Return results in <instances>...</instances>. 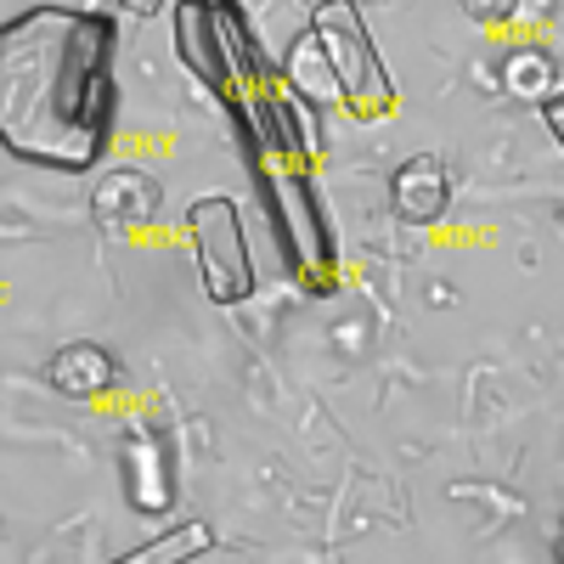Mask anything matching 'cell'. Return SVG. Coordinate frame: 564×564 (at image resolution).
<instances>
[{"label":"cell","instance_id":"8fae6325","mask_svg":"<svg viewBox=\"0 0 564 564\" xmlns=\"http://www.w3.org/2000/svg\"><path fill=\"white\" fill-rule=\"evenodd\" d=\"M502 90L508 97H536V102H547L553 97V57L542 52V45H520V52H508V63H502Z\"/></svg>","mask_w":564,"mask_h":564},{"label":"cell","instance_id":"7c38bea8","mask_svg":"<svg viewBox=\"0 0 564 564\" xmlns=\"http://www.w3.org/2000/svg\"><path fill=\"white\" fill-rule=\"evenodd\" d=\"M289 79H294V90H305V97H339V85H334V68H327V57H322V45L305 34L300 45H294V57H289Z\"/></svg>","mask_w":564,"mask_h":564},{"label":"cell","instance_id":"ba28073f","mask_svg":"<svg viewBox=\"0 0 564 564\" xmlns=\"http://www.w3.org/2000/svg\"><path fill=\"white\" fill-rule=\"evenodd\" d=\"M159 204H164L159 181L141 175V170H113L108 181H97V198H90V209H97V220L108 231H141V226H153Z\"/></svg>","mask_w":564,"mask_h":564},{"label":"cell","instance_id":"5b68a950","mask_svg":"<svg viewBox=\"0 0 564 564\" xmlns=\"http://www.w3.org/2000/svg\"><path fill=\"white\" fill-rule=\"evenodd\" d=\"M186 231H193L204 294L215 305H243L254 294V260H249V231H243L238 198H226V193L198 198L186 209Z\"/></svg>","mask_w":564,"mask_h":564},{"label":"cell","instance_id":"9c48e42d","mask_svg":"<svg viewBox=\"0 0 564 564\" xmlns=\"http://www.w3.org/2000/svg\"><path fill=\"white\" fill-rule=\"evenodd\" d=\"M45 379H52L63 395L90 401V395H108L119 384V361H113V350L79 339V345H63L52 361H45Z\"/></svg>","mask_w":564,"mask_h":564},{"label":"cell","instance_id":"7a4b0ae2","mask_svg":"<svg viewBox=\"0 0 564 564\" xmlns=\"http://www.w3.org/2000/svg\"><path fill=\"white\" fill-rule=\"evenodd\" d=\"M175 52L193 68V79L209 97L238 119V130L249 124V113L271 97V68L260 57L254 23L238 0H181L175 7Z\"/></svg>","mask_w":564,"mask_h":564},{"label":"cell","instance_id":"2e32d148","mask_svg":"<svg viewBox=\"0 0 564 564\" xmlns=\"http://www.w3.org/2000/svg\"><path fill=\"white\" fill-rule=\"evenodd\" d=\"M558 564H564V531H558Z\"/></svg>","mask_w":564,"mask_h":564},{"label":"cell","instance_id":"30bf717a","mask_svg":"<svg viewBox=\"0 0 564 564\" xmlns=\"http://www.w3.org/2000/svg\"><path fill=\"white\" fill-rule=\"evenodd\" d=\"M209 547H215V531H209L204 520H186V525L164 531L159 542H141V547L119 553L113 564H193V558H204Z\"/></svg>","mask_w":564,"mask_h":564},{"label":"cell","instance_id":"6da1fadb","mask_svg":"<svg viewBox=\"0 0 564 564\" xmlns=\"http://www.w3.org/2000/svg\"><path fill=\"white\" fill-rule=\"evenodd\" d=\"M113 52L108 12L29 7L0 23V148L57 175L97 170L119 108Z\"/></svg>","mask_w":564,"mask_h":564},{"label":"cell","instance_id":"52a82bcc","mask_svg":"<svg viewBox=\"0 0 564 564\" xmlns=\"http://www.w3.org/2000/svg\"><path fill=\"white\" fill-rule=\"evenodd\" d=\"M124 486H130V502L141 513H164L175 497H170V457H164V435L153 423H130L124 435Z\"/></svg>","mask_w":564,"mask_h":564},{"label":"cell","instance_id":"5bb4252c","mask_svg":"<svg viewBox=\"0 0 564 564\" xmlns=\"http://www.w3.org/2000/svg\"><path fill=\"white\" fill-rule=\"evenodd\" d=\"M542 119H547V135H553V148L564 153V85H558L553 97L542 102Z\"/></svg>","mask_w":564,"mask_h":564},{"label":"cell","instance_id":"3957f363","mask_svg":"<svg viewBox=\"0 0 564 564\" xmlns=\"http://www.w3.org/2000/svg\"><path fill=\"white\" fill-rule=\"evenodd\" d=\"M260 204L276 226V243L289 254L294 276L311 294H327L334 289V271H339V243H334V226L322 215V198H316L305 164L260 159Z\"/></svg>","mask_w":564,"mask_h":564},{"label":"cell","instance_id":"277c9868","mask_svg":"<svg viewBox=\"0 0 564 564\" xmlns=\"http://www.w3.org/2000/svg\"><path fill=\"white\" fill-rule=\"evenodd\" d=\"M311 40L322 45L327 68H334V85L339 97L361 113H379L395 102V85H390V68L379 57V45L367 34V18L356 0H316L311 12Z\"/></svg>","mask_w":564,"mask_h":564},{"label":"cell","instance_id":"9a60e30c","mask_svg":"<svg viewBox=\"0 0 564 564\" xmlns=\"http://www.w3.org/2000/svg\"><path fill=\"white\" fill-rule=\"evenodd\" d=\"M164 7V0H124V12H135V18H153Z\"/></svg>","mask_w":564,"mask_h":564},{"label":"cell","instance_id":"4fadbf2b","mask_svg":"<svg viewBox=\"0 0 564 564\" xmlns=\"http://www.w3.org/2000/svg\"><path fill=\"white\" fill-rule=\"evenodd\" d=\"M457 7H463V18L497 29V23H508L513 12H520V0H457Z\"/></svg>","mask_w":564,"mask_h":564},{"label":"cell","instance_id":"8992f818","mask_svg":"<svg viewBox=\"0 0 564 564\" xmlns=\"http://www.w3.org/2000/svg\"><path fill=\"white\" fill-rule=\"evenodd\" d=\"M446 204H452V175H446L441 159L417 153V159H406V164L395 170V181H390V209H395L406 226H435V220L446 215Z\"/></svg>","mask_w":564,"mask_h":564}]
</instances>
